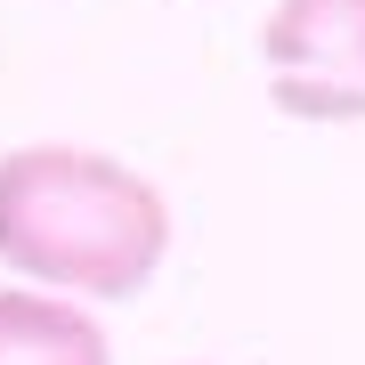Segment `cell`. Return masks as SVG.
I'll use <instances>...</instances> for the list:
<instances>
[{"label":"cell","instance_id":"3","mask_svg":"<svg viewBox=\"0 0 365 365\" xmlns=\"http://www.w3.org/2000/svg\"><path fill=\"white\" fill-rule=\"evenodd\" d=\"M0 365H114V341L73 300L0 284Z\"/></svg>","mask_w":365,"mask_h":365},{"label":"cell","instance_id":"2","mask_svg":"<svg viewBox=\"0 0 365 365\" xmlns=\"http://www.w3.org/2000/svg\"><path fill=\"white\" fill-rule=\"evenodd\" d=\"M260 57L292 122H365V0H276Z\"/></svg>","mask_w":365,"mask_h":365},{"label":"cell","instance_id":"1","mask_svg":"<svg viewBox=\"0 0 365 365\" xmlns=\"http://www.w3.org/2000/svg\"><path fill=\"white\" fill-rule=\"evenodd\" d=\"M170 252L163 187L98 146H16L0 155V268L49 292L130 300Z\"/></svg>","mask_w":365,"mask_h":365}]
</instances>
